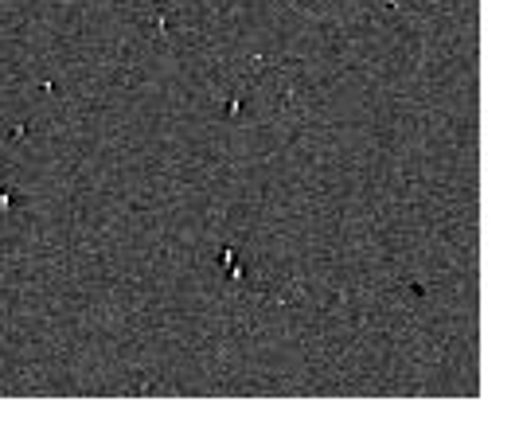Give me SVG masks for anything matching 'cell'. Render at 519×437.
Listing matches in <instances>:
<instances>
[{"label":"cell","mask_w":519,"mask_h":437,"mask_svg":"<svg viewBox=\"0 0 519 437\" xmlns=\"http://www.w3.org/2000/svg\"><path fill=\"white\" fill-rule=\"evenodd\" d=\"M16 203H20V195H16V192H12V187H8V184H4V187H0V215H8V211H12V207H16Z\"/></svg>","instance_id":"6da1fadb"}]
</instances>
